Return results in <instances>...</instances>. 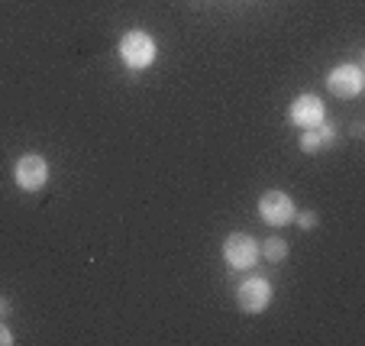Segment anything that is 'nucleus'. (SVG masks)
Wrapping results in <instances>:
<instances>
[{
  "label": "nucleus",
  "instance_id": "1",
  "mask_svg": "<svg viewBox=\"0 0 365 346\" xmlns=\"http://www.w3.org/2000/svg\"><path fill=\"white\" fill-rule=\"evenodd\" d=\"M120 58H123L126 68L139 71V68H149L155 62V39L149 33H126L123 42H120Z\"/></svg>",
  "mask_w": 365,
  "mask_h": 346
},
{
  "label": "nucleus",
  "instance_id": "2",
  "mask_svg": "<svg viewBox=\"0 0 365 346\" xmlns=\"http://www.w3.org/2000/svg\"><path fill=\"white\" fill-rule=\"evenodd\" d=\"M14 178L23 191H39V188L48 181V162L42 159L39 153L20 156V162H16V168H14Z\"/></svg>",
  "mask_w": 365,
  "mask_h": 346
},
{
  "label": "nucleus",
  "instance_id": "3",
  "mask_svg": "<svg viewBox=\"0 0 365 346\" xmlns=\"http://www.w3.org/2000/svg\"><path fill=\"white\" fill-rule=\"evenodd\" d=\"M223 259H227V265H233V269H252V265L259 263V243L246 233L227 236V243H223Z\"/></svg>",
  "mask_w": 365,
  "mask_h": 346
},
{
  "label": "nucleus",
  "instance_id": "4",
  "mask_svg": "<svg viewBox=\"0 0 365 346\" xmlns=\"http://www.w3.org/2000/svg\"><path fill=\"white\" fill-rule=\"evenodd\" d=\"M259 214L269 227H284V223L294 220V201L284 191H265L259 198Z\"/></svg>",
  "mask_w": 365,
  "mask_h": 346
},
{
  "label": "nucleus",
  "instance_id": "5",
  "mask_svg": "<svg viewBox=\"0 0 365 346\" xmlns=\"http://www.w3.org/2000/svg\"><path fill=\"white\" fill-rule=\"evenodd\" d=\"M236 301H240V307L246 314H262L272 301V285L265 282V278H249V282L240 285Z\"/></svg>",
  "mask_w": 365,
  "mask_h": 346
},
{
  "label": "nucleus",
  "instance_id": "6",
  "mask_svg": "<svg viewBox=\"0 0 365 346\" xmlns=\"http://www.w3.org/2000/svg\"><path fill=\"white\" fill-rule=\"evenodd\" d=\"M362 84H365L362 68H356V65H339V68H333L330 78H327V88L336 97H343V101L356 97L359 91H362Z\"/></svg>",
  "mask_w": 365,
  "mask_h": 346
},
{
  "label": "nucleus",
  "instance_id": "7",
  "mask_svg": "<svg viewBox=\"0 0 365 346\" xmlns=\"http://www.w3.org/2000/svg\"><path fill=\"white\" fill-rule=\"evenodd\" d=\"M291 120H294L297 126H304V130L320 126V123H324V104H320V97L301 94L294 104H291Z\"/></svg>",
  "mask_w": 365,
  "mask_h": 346
},
{
  "label": "nucleus",
  "instance_id": "8",
  "mask_svg": "<svg viewBox=\"0 0 365 346\" xmlns=\"http://www.w3.org/2000/svg\"><path fill=\"white\" fill-rule=\"evenodd\" d=\"M336 139V133H333V126H310V130H304L301 136V149L304 153H317V149H324L327 143H333Z\"/></svg>",
  "mask_w": 365,
  "mask_h": 346
},
{
  "label": "nucleus",
  "instance_id": "9",
  "mask_svg": "<svg viewBox=\"0 0 365 346\" xmlns=\"http://www.w3.org/2000/svg\"><path fill=\"white\" fill-rule=\"evenodd\" d=\"M259 253H262L269 263H282V259H288V243L278 240V236H269V240L262 243V250H259Z\"/></svg>",
  "mask_w": 365,
  "mask_h": 346
},
{
  "label": "nucleus",
  "instance_id": "10",
  "mask_svg": "<svg viewBox=\"0 0 365 346\" xmlns=\"http://www.w3.org/2000/svg\"><path fill=\"white\" fill-rule=\"evenodd\" d=\"M297 223L307 230V227H314V223H317V217H314V214H297Z\"/></svg>",
  "mask_w": 365,
  "mask_h": 346
},
{
  "label": "nucleus",
  "instance_id": "11",
  "mask_svg": "<svg viewBox=\"0 0 365 346\" xmlns=\"http://www.w3.org/2000/svg\"><path fill=\"white\" fill-rule=\"evenodd\" d=\"M10 343H14V333H10L7 327L0 324V346H10Z\"/></svg>",
  "mask_w": 365,
  "mask_h": 346
},
{
  "label": "nucleus",
  "instance_id": "12",
  "mask_svg": "<svg viewBox=\"0 0 365 346\" xmlns=\"http://www.w3.org/2000/svg\"><path fill=\"white\" fill-rule=\"evenodd\" d=\"M10 311V305H7V301H0V314H7Z\"/></svg>",
  "mask_w": 365,
  "mask_h": 346
}]
</instances>
